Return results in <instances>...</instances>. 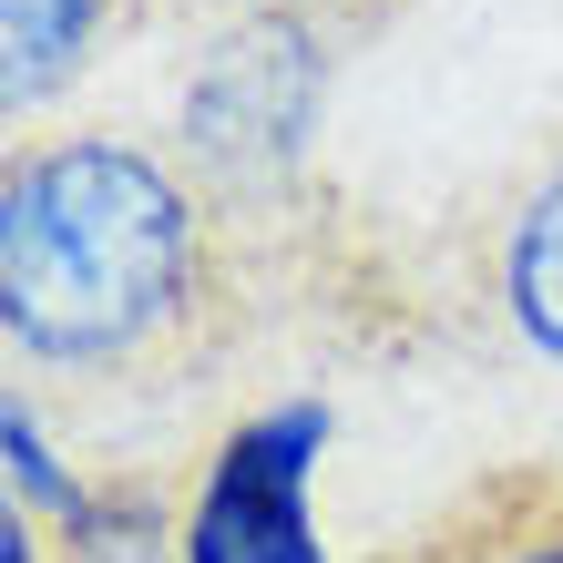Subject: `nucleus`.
I'll return each mask as SVG.
<instances>
[{"instance_id": "obj_4", "label": "nucleus", "mask_w": 563, "mask_h": 563, "mask_svg": "<svg viewBox=\"0 0 563 563\" xmlns=\"http://www.w3.org/2000/svg\"><path fill=\"white\" fill-rule=\"evenodd\" d=\"M503 318L522 328V349L563 358V154L522 185L503 225Z\"/></svg>"}, {"instance_id": "obj_5", "label": "nucleus", "mask_w": 563, "mask_h": 563, "mask_svg": "<svg viewBox=\"0 0 563 563\" xmlns=\"http://www.w3.org/2000/svg\"><path fill=\"white\" fill-rule=\"evenodd\" d=\"M92 21H103V0H11V103H42L73 82Z\"/></svg>"}, {"instance_id": "obj_7", "label": "nucleus", "mask_w": 563, "mask_h": 563, "mask_svg": "<svg viewBox=\"0 0 563 563\" xmlns=\"http://www.w3.org/2000/svg\"><path fill=\"white\" fill-rule=\"evenodd\" d=\"M472 563H563V522L543 512V522H533V533H503V543H482Z\"/></svg>"}, {"instance_id": "obj_1", "label": "nucleus", "mask_w": 563, "mask_h": 563, "mask_svg": "<svg viewBox=\"0 0 563 563\" xmlns=\"http://www.w3.org/2000/svg\"><path fill=\"white\" fill-rule=\"evenodd\" d=\"M206 225L195 195L134 144H52L11 175L0 216V318L31 358H134L185 318Z\"/></svg>"}, {"instance_id": "obj_6", "label": "nucleus", "mask_w": 563, "mask_h": 563, "mask_svg": "<svg viewBox=\"0 0 563 563\" xmlns=\"http://www.w3.org/2000/svg\"><path fill=\"white\" fill-rule=\"evenodd\" d=\"M0 451H11V492H21L31 512H52V522H73V533H92V503H82V482L52 461V441L31 430V410H11V420H0Z\"/></svg>"}, {"instance_id": "obj_3", "label": "nucleus", "mask_w": 563, "mask_h": 563, "mask_svg": "<svg viewBox=\"0 0 563 563\" xmlns=\"http://www.w3.org/2000/svg\"><path fill=\"white\" fill-rule=\"evenodd\" d=\"M318 451L328 400H277L206 461V492L185 512V563H328L318 543Z\"/></svg>"}, {"instance_id": "obj_2", "label": "nucleus", "mask_w": 563, "mask_h": 563, "mask_svg": "<svg viewBox=\"0 0 563 563\" xmlns=\"http://www.w3.org/2000/svg\"><path fill=\"white\" fill-rule=\"evenodd\" d=\"M318 82H328V52H318L308 21H287V11L236 21L185 82V144L206 154L216 175L267 185V175L297 164V144H308Z\"/></svg>"}]
</instances>
